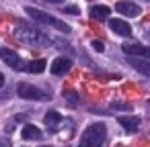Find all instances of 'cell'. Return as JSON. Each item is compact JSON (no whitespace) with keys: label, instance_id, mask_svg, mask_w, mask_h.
<instances>
[{"label":"cell","instance_id":"6da1fadb","mask_svg":"<svg viewBox=\"0 0 150 147\" xmlns=\"http://www.w3.org/2000/svg\"><path fill=\"white\" fill-rule=\"evenodd\" d=\"M15 37H17L21 43L31 45V47H41V45L54 43V41L47 37V33H43V31H39V29H35V27H31V25H27V23H23V21L17 23Z\"/></svg>","mask_w":150,"mask_h":147},{"label":"cell","instance_id":"7a4b0ae2","mask_svg":"<svg viewBox=\"0 0 150 147\" xmlns=\"http://www.w3.org/2000/svg\"><path fill=\"white\" fill-rule=\"evenodd\" d=\"M105 137H107V127L103 123H93L82 131L78 147H101Z\"/></svg>","mask_w":150,"mask_h":147},{"label":"cell","instance_id":"3957f363","mask_svg":"<svg viewBox=\"0 0 150 147\" xmlns=\"http://www.w3.org/2000/svg\"><path fill=\"white\" fill-rule=\"evenodd\" d=\"M25 13H27V17H31V21H35V23H41V25L54 27L56 31H62V33H70V27H68L64 21H60V19H56L54 15H50V13H43V10L33 8V6H27Z\"/></svg>","mask_w":150,"mask_h":147},{"label":"cell","instance_id":"277c9868","mask_svg":"<svg viewBox=\"0 0 150 147\" xmlns=\"http://www.w3.org/2000/svg\"><path fill=\"white\" fill-rule=\"evenodd\" d=\"M17 94H19V98H23V100H50V94H47V92L39 90L37 86H33V84H29V82H19Z\"/></svg>","mask_w":150,"mask_h":147},{"label":"cell","instance_id":"5b68a950","mask_svg":"<svg viewBox=\"0 0 150 147\" xmlns=\"http://www.w3.org/2000/svg\"><path fill=\"white\" fill-rule=\"evenodd\" d=\"M0 59H2L8 68H13L15 72L25 70V63H23V59L15 53V49H6V47H2V49H0Z\"/></svg>","mask_w":150,"mask_h":147},{"label":"cell","instance_id":"8992f818","mask_svg":"<svg viewBox=\"0 0 150 147\" xmlns=\"http://www.w3.org/2000/svg\"><path fill=\"white\" fill-rule=\"evenodd\" d=\"M123 53L125 55H134V57H146L150 59V47H144L140 43H123Z\"/></svg>","mask_w":150,"mask_h":147},{"label":"cell","instance_id":"52a82bcc","mask_svg":"<svg viewBox=\"0 0 150 147\" xmlns=\"http://www.w3.org/2000/svg\"><path fill=\"white\" fill-rule=\"evenodd\" d=\"M109 29H111L115 35H119V37H132V27H129V23H125V21H121V19H111V21H109Z\"/></svg>","mask_w":150,"mask_h":147},{"label":"cell","instance_id":"ba28073f","mask_svg":"<svg viewBox=\"0 0 150 147\" xmlns=\"http://www.w3.org/2000/svg\"><path fill=\"white\" fill-rule=\"evenodd\" d=\"M70 68H72V59H68V57H56L54 61H52V74L54 76H64V74H68L70 72Z\"/></svg>","mask_w":150,"mask_h":147},{"label":"cell","instance_id":"9c48e42d","mask_svg":"<svg viewBox=\"0 0 150 147\" xmlns=\"http://www.w3.org/2000/svg\"><path fill=\"white\" fill-rule=\"evenodd\" d=\"M115 10L121 13L123 17H138L142 13V8L136 4V2H129V0H123V2H117L115 4Z\"/></svg>","mask_w":150,"mask_h":147},{"label":"cell","instance_id":"30bf717a","mask_svg":"<svg viewBox=\"0 0 150 147\" xmlns=\"http://www.w3.org/2000/svg\"><path fill=\"white\" fill-rule=\"evenodd\" d=\"M127 61H129V65H132L136 72L144 74V76H150V59H146V57H134V55H127Z\"/></svg>","mask_w":150,"mask_h":147},{"label":"cell","instance_id":"8fae6325","mask_svg":"<svg viewBox=\"0 0 150 147\" xmlns=\"http://www.w3.org/2000/svg\"><path fill=\"white\" fill-rule=\"evenodd\" d=\"M21 137L27 139V141H39V139L43 137V133H41L35 125H25L23 131H21Z\"/></svg>","mask_w":150,"mask_h":147},{"label":"cell","instance_id":"7c38bea8","mask_svg":"<svg viewBox=\"0 0 150 147\" xmlns=\"http://www.w3.org/2000/svg\"><path fill=\"white\" fill-rule=\"evenodd\" d=\"M117 121H119V125H121L127 133H134V131H138V127H140V118H138V116H119Z\"/></svg>","mask_w":150,"mask_h":147},{"label":"cell","instance_id":"4fadbf2b","mask_svg":"<svg viewBox=\"0 0 150 147\" xmlns=\"http://www.w3.org/2000/svg\"><path fill=\"white\" fill-rule=\"evenodd\" d=\"M109 15H111V8H109V6H103V4L91 6V17H93L95 21H105Z\"/></svg>","mask_w":150,"mask_h":147},{"label":"cell","instance_id":"5bb4252c","mask_svg":"<svg viewBox=\"0 0 150 147\" xmlns=\"http://www.w3.org/2000/svg\"><path fill=\"white\" fill-rule=\"evenodd\" d=\"M62 123V114L58 112V110H50L47 114H45V125H47V129L52 131V133H56V127Z\"/></svg>","mask_w":150,"mask_h":147},{"label":"cell","instance_id":"9a60e30c","mask_svg":"<svg viewBox=\"0 0 150 147\" xmlns=\"http://www.w3.org/2000/svg\"><path fill=\"white\" fill-rule=\"evenodd\" d=\"M45 61L43 59H33V61H29L27 65H25V72H29V74H41L43 70H45Z\"/></svg>","mask_w":150,"mask_h":147},{"label":"cell","instance_id":"2e32d148","mask_svg":"<svg viewBox=\"0 0 150 147\" xmlns=\"http://www.w3.org/2000/svg\"><path fill=\"white\" fill-rule=\"evenodd\" d=\"M64 96H66V102H68L70 106H78V94H76L74 90H68V92H64Z\"/></svg>","mask_w":150,"mask_h":147},{"label":"cell","instance_id":"e0dca14e","mask_svg":"<svg viewBox=\"0 0 150 147\" xmlns=\"http://www.w3.org/2000/svg\"><path fill=\"white\" fill-rule=\"evenodd\" d=\"M111 108H115V110H132V104L129 102H111Z\"/></svg>","mask_w":150,"mask_h":147},{"label":"cell","instance_id":"ac0fdd59","mask_svg":"<svg viewBox=\"0 0 150 147\" xmlns=\"http://www.w3.org/2000/svg\"><path fill=\"white\" fill-rule=\"evenodd\" d=\"M93 49H95L97 53H103V51H105V43H103V41H97V39H95V41H93Z\"/></svg>","mask_w":150,"mask_h":147},{"label":"cell","instance_id":"d6986e66","mask_svg":"<svg viewBox=\"0 0 150 147\" xmlns=\"http://www.w3.org/2000/svg\"><path fill=\"white\" fill-rule=\"evenodd\" d=\"M64 13H68V15H78L80 8H78V6H64Z\"/></svg>","mask_w":150,"mask_h":147},{"label":"cell","instance_id":"ffe728a7","mask_svg":"<svg viewBox=\"0 0 150 147\" xmlns=\"http://www.w3.org/2000/svg\"><path fill=\"white\" fill-rule=\"evenodd\" d=\"M0 147H11V141L8 139H0Z\"/></svg>","mask_w":150,"mask_h":147},{"label":"cell","instance_id":"44dd1931","mask_svg":"<svg viewBox=\"0 0 150 147\" xmlns=\"http://www.w3.org/2000/svg\"><path fill=\"white\" fill-rule=\"evenodd\" d=\"M43 2H50V4H62V2H66V0H43Z\"/></svg>","mask_w":150,"mask_h":147},{"label":"cell","instance_id":"7402d4cb","mask_svg":"<svg viewBox=\"0 0 150 147\" xmlns=\"http://www.w3.org/2000/svg\"><path fill=\"white\" fill-rule=\"evenodd\" d=\"M4 86V76H2V72H0V88Z\"/></svg>","mask_w":150,"mask_h":147},{"label":"cell","instance_id":"603a6c76","mask_svg":"<svg viewBox=\"0 0 150 147\" xmlns=\"http://www.w3.org/2000/svg\"><path fill=\"white\" fill-rule=\"evenodd\" d=\"M41 147H50V145H41Z\"/></svg>","mask_w":150,"mask_h":147},{"label":"cell","instance_id":"cb8c5ba5","mask_svg":"<svg viewBox=\"0 0 150 147\" xmlns=\"http://www.w3.org/2000/svg\"><path fill=\"white\" fill-rule=\"evenodd\" d=\"M148 39H150V33H148Z\"/></svg>","mask_w":150,"mask_h":147}]
</instances>
